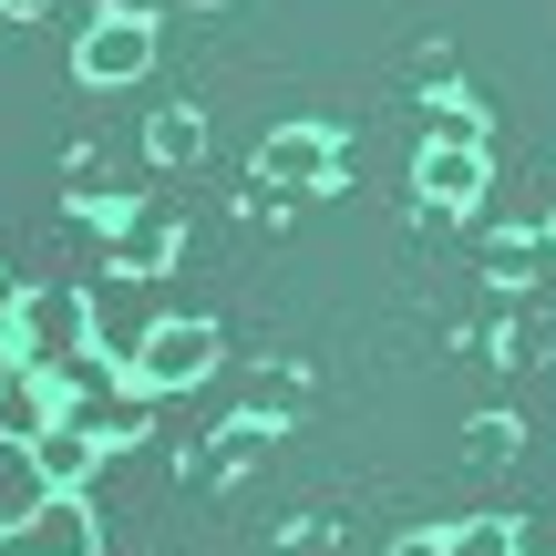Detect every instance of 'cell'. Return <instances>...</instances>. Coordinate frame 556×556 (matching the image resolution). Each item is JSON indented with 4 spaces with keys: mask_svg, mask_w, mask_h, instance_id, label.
Segmentation results:
<instances>
[{
    "mask_svg": "<svg viewBox=\"0 0 556 556\" xmlns=\"http://www.w3.org/2000/svg\"><path fill=\"white\" fill-rule=\"evenodd\" d=\"M144 62H155V21H144V11H103L93 31L73 41V73L83 83H144Z\"/></svg>",
    "mask_w": 556,
    "mask_h": 556,
    "instance_id": "3957f363",
    "label": "cell"
},
{
    "mask_svg": "<svg viewBox=\"0 0 556 556\" xmlns=\"http://www.w3.org/2000/svg\"><path fill=\"white\" fill-rule=\"evenodd\" d=\"M464 454H475V464H505V454H516V422H505V413H484L475 433H464Z\"/></svg>",
    "mask_w": 556,
    "mask_h": 556,
    "instance_id": "7c38bea8",
    "label": "cell"
},
{
    "mask_svg": "<svg viewBox=\"0 0 556 556\" xmlns=\"http://www.w3.org/2000/svg\"><path fill=\"white\" fill-rule=\"evenodd\" d=\"M268 443H278V433H268V422H258V413H248V422H227V433H217V454H206V464H197V484H227V475H248V464H258V454H268Z\"/></svg>",
    "mask_w": 556,
    "mask_h": 556,
    "instance_id": "9c48e42d",
    "label": "cell"
},
{
    "mask_svg": "<svg viewBox=\"0 0 556 556\" xmlns=\"http://www.w3.org/2000/svg\"><path fill=\"white\" fill-rule=\"evenodd\" d=\"M443 144H484V114H464V103H443V124H433Z\"/></svg>",
    "mask_w": 556,
    "mask_h": 556,
    "instance_id": "4fadbf2b",
    "label": "cell"
},
{
    "mask_svg": "<svg viewBox=\"0 0 556 556\" xmlns=\"http://www.w3.org/2000/svg\"><path fill=\"white\" fill-rule=\"evenodd\" d=\"M413 186H422V197H433V206H475L484 197V144H422V165H413Z\"/></svg>",
    "mask_w": 556,
    "mask_h": 556,
    "instance_id": "5b68a950",
    "label": "cell"
},
{
    "mask_svg": "<svg viewBox=\"0 0 556 556\" xmlns=\"http://www.w3.org/2000/svg\"><path fill=\"white\" fill-rule=\"evenodd\" d=\"M258 176L278 186V197H319V186L340 176V135L330 124H278V135L258 144Z\"/></svg>",
    "mask_w": 556,
    "mask_h": 556,
    "instance_id": "7a4b0ae2",
    "label": "cell"
},
{
    "mask_svg": "<svg viewBox=\"0 0 556 556\" xmlns=\"http://www.w3.org/2000/svg\"><path fill=\"white\" fill-rule=\"evenodd\" d=\"M402 556H443V536H413V546H402Z\"/></svg>",
    "mask_w": 556,
    "mask_h": 556,
    "instance_id": "2e32d148",
    "label": "cell"
},
{
    "mask_svg": "<svg viewBox=\"0 0 556 556\" xmlns=\"http://www.w3.org/2000/svg\"><path fill=\"white\" fill-rule=\"evenodd\" d=\"M144 155H155V165H197L206 155V114H197V103L155 114V124H144Z\"/></svg>",
    "mask_w": 556,
    "mask_h": 556,
    "instance_id": "ba28073f",
    "label": "cell"
},
{
    "mask_svg": "<svg viewBox=\"0 0 556 556\" xmlns=\"http://www.w3.org/2000/svg\"><path fill=\"white\" fill-rule=\"evenodd\" d=\"M93 454H103V443L83 433V422H41V433H31V464H41V484H52V495H83Z\"/></svg>",
    "mask_w": 556,
    "mask_h": 556,
    "instance_id": "52a82bcc",
    "label": "cell"
},
{
    "mask_svg": "<svg viewBox=\"0 0 556 556\" xmlns=\"http://www.w3.org/2000/svg\"><path fill=\"white\" fill-rule=\"evenodd\" d=\"M41 495H52V484H41L31 443H0V526H21V516H31Z\"/></svg>",
    "mask_w": 556,
    "mask_h": 556,
    "instance_id": "30bf717a",
    "label": "cell"
},
{
    "mask_svg": "<svg viewBox=\"0 0 556 556\" xmlns=\"http://www.w3.org/2000/svg\"><path fill=\"white\" fill-rule=\"evenodd\" d=\"M93 546H103V526L83 495H41L21 526H0V556H93Z\"/></svg>",
    "mask_w": 556,
    "mask_h": 556,
    "instance_id": "277c9868",
    "label": "cell"
},
{
    "mask_svg": "<svg viewBox=\"0 0 556 556\" xmlns=\"http://www.w3.org/2000/svg\"><path fill=\"white\" fill-rule=\"evenodd\" d=\"M124 371H135L144 392H186V381L217 371V330H206V319H155V330L135 340V361H124Z\"/></svg>",
    "mask_w": 556,
    "mask_h": 556,
    "instance_id": "6da1fadb",
    "label": "cell"
},
{
    "mask_svg": "<svg viewBox=\"0 0 556 556\" xmlns=\"http://www.w3.org/2000/svg\"><path fill=\"white\" fill-rule=\"evenodd\" d=\"M443 556H526V536L505 516H475V526H443Z\"/></svg>",
    "mask_w": 556,
    "mask_h": 556,
    "instance_id": "8fae6325",
    "label": "cell"
},
{
    "mask_svg": "<svg viewBox=\"0 0 556 556\" xmlns=\"http://www.w3.org/2000/svg\"><path fill=\"white\" fill-rule=\"evenodd\" d=\"M11 319H21V278L0 268V330H11Z\"/></svg>",
    "mask_w": 556,
    "mask_h": 556,
    "instance_id": "5bb4252c",
    "label": "cell"
},
{
    "mask_svg": "<svg viewBox=\"0 0 556 556\" xmlns=\"http://www.w3.org/2000/svg\"><path fill=\"white\" fill-rule=\"evenodd\" d=\"M31 11H41V0H0V21H31Z\"/></svg>",
    "mask_w": 556,
    "mask_h": 556,
    "instance_id": "9a60e30c",
    "label": "cell"
},
{
    "mask_svg": "<svg viewBox=\"0 0 556 556\" xmlns=\"http://www.w3.org/2000/svg\"><path fill=\"white\" fill-rule=\"evenodd\" d=\"M165 258H176V217L165 206H135L114 227V278H165Z\"/></svg>",
    "mask_w": 556,
    "mask_h": 556,
    "instance_id": "8992f818",
    "label": "cell"
}]
</instances>
